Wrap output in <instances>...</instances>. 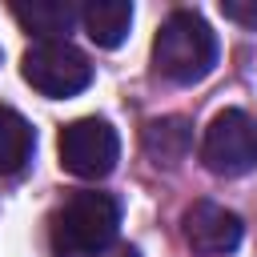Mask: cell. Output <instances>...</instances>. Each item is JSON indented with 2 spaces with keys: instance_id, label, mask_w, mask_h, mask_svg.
I'll use <instances>...</instances> for the list:
<instances>
[{
  "instance_id": "cell-1",
  "label": "cell",
  "mask_w": 257,
  "mask_h": 257,
  "mask_svg": "<svg viewBox=\"0 0 257 257\" xmlns=\"http://www.w3.org/2000/svg\"><path fill=\"white\" fill-rule=\"evenodd\" d=\"M213 64H217V32L205 24L201 12L177 8L153 40L157 76H165L169 84H197L213 72Z\"/></svg>"
},
{
  "instance_id": "cell-2",
  "label": "cell",
  "mask_w": 257,
  "mask_h": 257,
  "mask_svg": "<svg viewBox=\"0 0 257 257\" xmlns=\"http://www.w3.org/2000/svg\"><path fill=\"white\" fill-rule=\"evenodd\" d=\"M120 205L108 193H72L52 213V249L56 257H96L116 241Z\"/></svg>"
},
{
  "instance_id": "cell-3",
  "label": "cell",
  "mask_w": 257,
  "mask_h": 257,
  "mask_svg": "<svg viewBox=\"0 0 257 257\" xmlns=\"http://www.w3.org/2000/svg\"><path fill=\"white\" fill-rule=\"evenodd\" d=\"M20 76L40 92V96H52V100H64V96H76L92 84V64L80 48H72L68 40H44V44H32L20 60Z\"/></svg>"
},
{
  "instance_id": "cell-4",
  "label": "cell",
  "mask_w": 257,
  "mask_h": 257,
  "mask_svg": "<svg viewBox=\"0 0 257 257\" xmlns=\"http://www.w3.org/2000/svg\"><path fill=\"white\" fill-rule=\"evenodd\" d=\"M56 149H60V165L80 181H100L120 161V137L100 116H80V120L64 124Z\"/></svg>"
},
{
  "instance_id": "cell-5",
  "label": "cell",
  "mask_w": 257,
  "mask_h": 257,
  "mask_svg": "<svg viewBox=\"0 0 257 257\" xmlns=\"http://www.w3.org/2000/svg\"><path fill=\"white\" fill-rule=\"evenodd\" d=\"M201 161L217 177H241L257 169V116L241 108H225L209 120L201 141Z\"/></svg>"
},
{
  "instance_id": "cell-6",
  "label": "cell",
  "mask_w": 257,
  "mask_h": 257,
  "mask_svg": "<svg viewBox=\"0 0 257 257\" xmlns=\"http://www.w3.org/2000/svg\"><path fill=\"white\" fill-rule=\"evenodd\" d=\"M181 233L197 257H225L241 245V217L217 201H197L185 209Z\"/></svg>"
},
{
  "instance_id": "cell-7",
  "label": "cell",
  "mask_w": 257,
  "mask_h": 257,
  "mask_svg": "<svg viewBox=\"0 0 257 257\" xmlns=\"http://www.w3.org/2000/svg\"><path fill=\"white\" fill-rule=\"evenodd\" d=\"M12 16L28 36H36V44H44V40H64L68 36V28L76 20V8L68 0H16Z\"/></svg>"
},
{
  "instance_id": "cell-8",
  "label": "cell",
  "mask_w": 257,
  "mask_h": 257,
  "mask_svg": "<svg viewBox=\"0 0 257 257\" xmlns=\"http://www.w3.org/2000/svg\"><path fill=\"white\" fill-rule=\"evenodd\" d=\"M80 24L96 48H116L124 44L133 28V4L128 0H88L80 8Z\"/></svg>"
},
{
  "instance_id": "cell-9",
  "label": "cell",
  "mask_w": 257,
  "mask_h": 257,
  "mask_svg": "<svg viewBox=\"0 0 257 257\" xmlns=\"http://www.w3.org/2000/svg\"><path fill=\"white\" fill-rule=\"evenodd\" d=\"M141 141H145V153L157 165H177L193 149V124L185 116H161V120H149L145 124Z\"/></svg>"
},
{
  "instance_id": "cell-10",
  "label": "cell",
  "mask_w": 257,
  "mask_h": 257,
  "mask_svg": "<svg viewBox=\"0 0 257 257\" xmlns=\"http://www.w3.org/2000/svg\"><path fill=\"white\" fill-rule=\"evenodd\" d=\"M32 149H36L32 124L16 108H4L0 104V177H16L32 161Z\"/></svg>"
},
{
  "instance_id": "cell-11",
  "label": "cell",
  "mask_w": 257,
  "mask_h": 257,
  "mask_svg": "<svg viewBox=\"0 0 257 257\" xmlns=\"http://www.w3.org/2000/svg\"><path fill=\"white\" fill-rule=\"evenodd\" d=\"M221 16L241 28H257V0H221Z\"/></svg>"
},
{
  "instance_id": "cell-12",
  "label": "cell",
  "mask_w": 257,
  "mask_h": 257,
  "mask_svg": "<svg viewBox=\"0 0 257 257\" xmlns=\"http://www.w3.org/2000/svg\"><path fill=\"white\" fill-rule=\"evenodd\" d=\"M116 257H141V253H137V249H120Z\"/></svg>"
}]
</instances>
